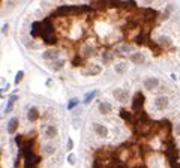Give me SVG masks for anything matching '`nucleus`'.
Wrapping results in <instances>:
<instances>
[{"label":"nucleus","instance_id":"1","mask_svg":"<svg viewBox=\"0 0 180 168\" xmlns=\"http://www.w3.org/2000/svg\"><path fill=\"white\" fill-rule=\"evenodd\" d=\"M113 95H114V99L117 102H120V104H125V102H128V99H129V92H128L126 89H116L113 92Z\"/></svg>","mask_w":180,"mask_h":168},{"label":"nucleus","instance_id":"2","mask_svg":"<svg viewBox=\"0 0 180 168\" xmlns=\"http://www.w3.org/2000/svg\"><path fill=\"white\" fill-rule=\"evenodd\" d=\"M168 104H170V99L167 95H159V96L155 98V107L158 110H165L168 107Z\"/></svg>","mask_w":180,"mask_h":168},{"label":"nucleus","instance_id":"3","mask_svg":"<svg viewBox=\"0 0 180 168\" xmlns=\"http://www.w3.org/2000/svg\"><path fill=\"white\" fill-rule=\"evenodd\" d=\"M144 87L147 90H155L159 87V80L155 78V77H149V78L144 80Z\"/></svg>","mask_w":180,"mask_h":168},{"label":"nucleus","instance_id":"4","mask_svg":"<svg viewBox=\"0 0 180 168\" xmlns=\"http://www.w3.org/2000/svg\"><path fill=\"white\" fill-rule=\"evenodd\" d=\"M129 60L135 65H144L146 63V56L143 53H132L129 56Z\"/></svg>","mask_w":180,"mask_h":168},{"label":"nucleus","instance_id":"5","mask_svg":"<svg viewBox=\"0 0 180 168\" xmlns=\"http://www.w3.org/2000/svg\"><path fill=\"white\" fill-rule=\"evenodd\" d=\"M99 113H101V114H104V116H107V114L113 113V107H111V104H108V102H101V104H99Z\"/></svg>","mask_w":180,"mask_h":168},{"label":"nucleus","instance_id":"6","mask_svg":"<svg viewBox=\"0 0 180 168\" xmlns=\"http://www.w3.org/2000/svg\"><path fill=\"white\" fill-rule=\"evenodd\" d=\"M114 71H116V74H125L128 71V63L126 62H117L114 65Z\"/></svg>","mask_w":180,"mask_h":168},{"label":"nucleus","instance_id":"7","mask_svg":"<svg viewBox=\"0 0 180 168\" xmlns=\"http://www.w3.org/2000/svg\"><path fill=\"white\" fill-rule=\"evenodd\" d=\"M18 126H20L18 119H11V120H9V125H8V132H9V134H14L17 129H18Z\"/></svg>","mask_w":180,"mask_h":168},{"label":"nucleus","instance_id":"8","mask_svg":"<svg viewBox=\"0 0 180 168\" xmlns=\"http://www.w3.org/2000/svg\"><path fill=\"white\" fill-rule=\"evenodd\" d=\"M176 132H177V135H180V123L176 126Z\"/></svg>","mask_w":180,"mask_h":168},{"label":"nucleus","instance_id":"9","mask_svg":"<svg viewBox=\"0 0 180 168\" xmlns=\"http://www.w3.org/2000/svg\"><path fill=\"white\" fill-rule=\"evenodd\" d=\"M72 2H75V0H72Z\"/></svg>","mask_w":180,"mask_h":168}]
</instances>
